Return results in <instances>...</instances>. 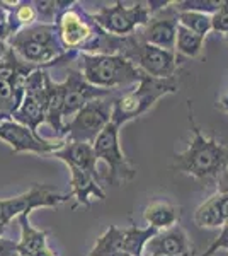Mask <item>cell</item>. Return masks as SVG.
I'll list each match as a JSON object with an SVG mask.
<instances>
[{"instance_id":"1","label":"cell","mask_w":228,"mask_h":256,"mask_svg":"<svg viewBox=\"0 0 228 256\" xmlns=\"http://www.w3.org/2000/svg\"><path fill=\"white\" fill-rule=\"evenodd\" d=\"M186 106H188V122L193 132V138L186 150L174 154L171 169L198 181L217 180L228 168V146L213 137H206L196 123L191 99H188Z\"/></svg>"},{"instance_id":"2","label":"cell","mask_w":228,"mask_h":256,"mask_svg":"<svg viewBox=\"0 0 228 256\" xmlns=\"http://www.w3.org/2000/svg\"><path fill=\"white\" fill-rule=\"evenodd\" d=\"M53 158L63 160L70 171V198H75L77 205L90 207L92 198L104 200L106 192L102 190L97 172V158L90 144L67 142L53 154Z\"/></svg>"},{"instance_id":"3","label":"cell","mask_w":228,"mask_h":256,"mask_svg":"<svg viewBox=\"0 0 228 256\" xmlns=\"http://www.w3.org/2000/svg\"><path fill=\"white\" fill-rule=\"evenodd\" d=\"M9 46L22 58L24 64L32 67L36 65L38 68L51 67L61 60H72L77 56V53L65 52L60 44L55 24L36 22L34 26L20 30L9 38Z\"/></svg>"},{"instance_id":"4","label":"cell","mask_w":228,"mask_h":256,"mask_svg":"<svg viewBox=\"0 0 228 256\" xmlns=\"http://www.w3.org/2000/svg\"><path fill=\"white\" fill-rule=\"evenodd\" d=\"M78 65L90 86L104 90L138 84L143 76L121 53H78Z\"/></svg>"},{"instance_id":"5","label":"cell","mask_w":228,"mask_h":256,"mask_svg":"<svg viewBox=\"0 0 228 256\" xmlns=\"http://www.w3.org/2000/svg\"><path fill=\"white\" fill-rule=\"evenodd\" d=\"M179 90V82L176 77L172 79H153L150 76H142L135 89L114 98L111 122L121 128L124 123L142 116L150 111L160 98L174 94Z\"/></svg>"},{"instance_id":"6","label":"cell","mask_w":228,"mask_h":256,"mask_svg":"<svg viewBox=\"0 0 228 256\" xmlns=\"http://www.w3.org/2000/svg\"><path fill=\"white\" fill-rule=\"evenodd\" d=\"M101 31L114 38H128L142 30L152 18L150 2H116L90 14Z\"/></svg>"},{"instance_id":"7","label":"cell","mask_w":228,"mask_h":256,"mask_svg":"<svg viewBox=\"0 0 228 256\" xmlns=\"http://www.w3.org/2000/svg\"><path fill=\"white\" fill-rule=\"evenodd\" d=\"M119 53L126 56L140 72L153 79H172L179 68L176 52L145 43L136 34L123 38Z\"/></svg>"},{"instance_id":"8","label":"cell","mask_w":228,"mask_h":256,"mask_svg":"<svg viewBox=\"0 0 228 256\" xmlns=\"http://www.w3.org/2000/svg\"><path fill=\"white\" fill-rule=\"evenodd\" d=\"M114 98L109 96L90 101L75 116L65 122V140L77 144H90L109 125Z\"/></svg>"},{"instance_id":"9","label":"cell","mask_w":228,"mask_h":256,"mask_svg":"<svg viewBox=\"0 0 228 256\" xmlns=\"http://www.w3.org/2000/svg\"><path fill=\"white\" fill-rule=\"evenodd\" d=\"M92 148L97 160H104L109 168L106 180L113 186H121L126 181H131L136 176V169L130 159L124 156L121 144H119V126L109 122L104 130L94 140Z\"/></svg>"},{"instance_id":"10","label":"cell","mask_w":228,"mask_h":256,"mask_svg":"<svg viewBox=\"0 0 228 256\" xmlns=\"http://www.w3.org/2000/svg\"><path fill=\"white\" fill-rule=\"evenodd\" d=\"M68 200V193H60L51 184L34 183L22 195L0 200V220L7 227L12 218H17L22 214L29 216L34 208H53Z\"/></svg>"},{"instance_id":"11","label":"cell","mask_w":228,"mask_h":256,"mask_svg":"<svg viewBox=\"0 0 228 256\" xmlns=\"http://www.w3.org/2000/svg\"><path fill=\"white\" fill-rule=\"evenodd\" d=\"M0 140L9 144L15 154L19 152H32L38 156H53L58 148L65 146V138L46 140L32 134L27 126L14 122L10 114L0 113Z\"/></svg>"},{"instance_id":"12","label":"cell","mask_w":228,"mask_h":256,"mask_svg":"<svg viewBox=\"0 0 228 256\" xmlns=\"http://www.w3.org/2000/svg\"><path fill=\"white\" fill-rule=\"evenodd\" d=\"M44 76L46 70L36 68L26 79L24 98L19 108L10 114L14 122L27 126L32 134L38 135V126L44 123Z\"/></svg>"},{"instance_id":"13","label":"cell","mask_w":228,"mask_h":256,"mask_svg":"<svg viewBox=\"0 0 228 256\" xmlns=\"http://www.w3.org/2000/svg\"><path fill=\"white\" fill-rule=\"evenodd\" d=\"M177 26H179V14L172 7V2H165L159 10L153 12L150 20L135 34L148 44L176 52Z\"/></svg>"},{"instance_id":"14","label":"cell","mask_w":228,"mask_h":256,"mask_svg":"<svg viewBox=\"0 0 228 256\" xmlns=\"http://www.w3.org/2000/svg\"><path fill=\"white\" fill-rule=\"evenodd\" d=\"M63 84H65V101H63L65 122H68L72 116H75L78 111L89 104L90 101L107 98L113 94V90L97 89L94 86H90L84 79V76H82V72L78 68H68Z\"/></svg>"},{"instance_id":"15","label":"cell","mask_w":228,"mask_h":256,"mask_svg":"<svg viewBox=\"0 0 228 256\" xmlns=\"http://www.w3.org/2000/svg\"><path fill=\"white\" fill-rule=\"evenodd\" d=\"M65 84L55 82L46 72L44 76V123L55 130L56 137L65 138V120H63Z\"/></svg>"},{"instance_id":"16","label":"cell","mask_w":228,"mask_h":256,"mask_svg":"<svg viewBox=\"0 0 228 256\" xmlns=\"http://www.w3.org/2000/svg\"><path fill=\"white\" fill-rule=\"evenodd\" d=\"M145 253H164L171 256H186L193 254L191 239L181 226H174L171 229L160 230L148 241Z\"/></svg>"},{"instance_id":"17","label":"cell","mask_w":228,"mask_h":256,"mask_svg":"<svg viewBox=\"0 0 228 256\" xmlns=\"http://www.w3.org/2000/svg\"><path fill=\"white\" fill-rule=\"evenodd\" d=\"M194 222L201 229H220L228 222V195L213 193L194 212Z\"/></svg>"},{"instance_id":"18","label":"cell","mask_w":228,"mask_h":256,"mask_svg":"<svg viewBox=\"0 0 228 256\" xmlns=\"http://www.w3.org/2000/svg\"><path fill=\"white\" fill-rule=\"evenodd\" d=\"M20 226V239L17 241L19 256H38L48 250V230H41L31 226L27 214L17 217Z\"/></svg>"},{"instance_id":"19","label":"cell","mask_w":228,"mask_h":256,"mask_svg":"<svg viewBox=\"0 0 228 256\" xmlns=\"http://www.w3.org/2000/svg\"><path fill=\"white\" fill-rule=\"evenodd\" d=\"M143 217L148 222V226L160 232V230L171 229V227L179 224L181 207L174 205L169 200H155L145 208Z\"/></svg>"},{"instance_id":"20","label":"cell","mask_w":228,"mask_h":256,"mask_svg":"<svg viewBox=\"0 0 228 256\" xmlns=\"http://www.w3.org/2000/svg\"><path fill=\"white\" fill-rule=\"evenodd\" d=\"M159 232L153 227H136L131 226L128 229H123V248L124 254L128 256H143L145 248H147L148 241Z\"/></svg>"},{"instance_id":"21","label":"cell","mask_w":228,"mask_h":256,"mask_svg":"<svg viewBox=\"0 0 228 256\" xmlns=\"http://www.w3.org/2000/svg\"><path fill=\"white\" fill-rule=\"evenodd\" d=\"M123 229L109 226L107 230L95 241L89 256H128L123 248Z\"/></svg>"},{"instance_id":"22","label":"cell","mask_w":228,"mask_h":256,"mask_svg":"<svg viewBox=\"0 0 228 256\" xmlns=\"http://www.w3.org/2000/svg\"><path fill=\"white\" fill-rule=\"evenodd\" d=\"M203 46H205V38L194 34L193 31L186 30L184 26H177L176 34V52L181 55L188 56V58H198L203 53Z\"/></svg>"},{"instance_id":"23","label":"cell","mask_w":228,"mask_h":256,"mask_svg":"<svg viewBox=\"0 0 228 256\" xmlns=\"http://www.w3.org/2000/svg\"><path fill=\"white\" fill-rule=\"evenodd\" d=\"M179 14V24L184 26L186 30L193 31L194 34L206 38V34L211 31V16L201 14V12H177Z\"/></svg>"},{"instance_id":"24","label":"cell","mask_w":228,"mask_h":256,"mask_svg":"<svg viewBox=\"0 0 228 256\" xmlns=\"http://www.w3.org/2000/svg\"><path fill=\"white\" fill-rule=\"evenodd\" d=\"M223 0H181V2H172V7L177 12H201V14L213 16L220 10Z\"/></svg>"},{"instance_id":"25","label":"cell","mask_w":228,"mask_h":256,"mask_svg":"<svg viewBox=\"0 0 228 256\" xmlns=\"http://www.w3.org/2000/svg\"><path fill=\"white\" fill-rule=\"evenodd\" d=\"M211 30L222 34H228V10L223 7V4L220 10L211 16Z\"/></svg>"},{"instance_id":"26","label":"cell","mask_w":228,"mask_h":256,"mask_svg":"<svg viewBox=\"0 0 228 256\" xmlns=\"http://www.w3.org/2000/svg\"><path fill=\"white\" fill-rule=\"evenodd\" d=\"M218 250H227L228 251V226L222 227V232H220V236L215 239V241L210 244L208 250H206L205 253L200 254V256H213Z\"/></svg>"},{"instance_id":"27","label":"cell","mask_w":228,"mask_h":256,"mask_svg":"<svg viewBox=\"0 0 228 256\" xmlns=\"http://www.w3.org/2000/svg\"><path fill=\"white\" fill-rule=\"evenodd\" d=\"M0 256H19L17 242L5 238H0Z\"/></svg>"},{"instance_id":"28","label":"cell","mask_w":228,"mask_h":256,"mask_svg":"<svg viewBox=\"0 0 228 256\" xmlns=\"http://www.w3.org/2000/svg\"><path fill=\"white\" fill-rule=\"evenodd\" d=\"M217 183H218L217 192L225 193V195H228V168L222 172V174H220V176L217 178Z\"/></svg>"},{"instance_id":"29","label":"cell","mask_w":228,"mask_h":256,"mask_svg":"<svg viewBox=\"0 0 228 256\" xmlns=\"http://www.w3.org/2000/svg\"><path fill=\"white\" fill-rule=\"evenodd\" d=\"M220 108L225 110L228 113V94H225V96L222 98V101H220Z\"/></svg>"},{"instance_id":"30","label":"cell","mask_w":228,"mask_h":256,"mask_svg":"<svg viewBox=\"0 0 228 256\" xmlns=\"http://www.w3.org/2000/svg\"><path fill=\"white\" fill-rule=\"evenodd\" d=\"M38 256H58V254L55 253V251L51 250V248H48L46 251H43V253H41V254H38Z\"/></svg>"},{"instance_id":"31","label":"cell","mask_w":228,"mask_h":256,"mask_svg":"<svg viewBox=\"0 0 228 256\" xmlns=\"http://www.w3.org/2000/svg\"><path fill=\"white\" fill-rule=\"evenodd\" d=\"M148 256H171V254H164V253H153V254H148ZM186 256H193V254H186Z\"/></svg>"},{"instance_id":"32","label":"cell","mask_w":228,"mask_h":256,"mask_svg":"<svg viewBox=\"0 0 228 256\" xmlns=\"http://www.w3.org/2000/svg\"><path fill=\"white\" fill-rule=\"evenodd\" d=\"M3 232H5V227L0 224V238H2V234H3Z\"/></svg>"},{"instance_id":"33","label":"cell","mask_w":228,"mask_h":256,"mask_svg":"<svg viewBox=\"0 0 228 256\" xmlns=\"http://www.w3.org/2000/svg\"><path fill=\"white\" fill-rule=\"evenodd\" d=\"M223 7H225V9L228 10V0H223Z\"/></svg>"},{"instance_id":"34","label":"cell","mask_w":228,"mask_h":256,"mask_svg":"<svg viewBox=\"0 0 228 256\" xmlns=\"http://www.w3.org/2000/svg\"><path fill=\"white\" fill-rule=\"evenodd\" d=\"M225 40H227V41H228V34H225Z\"/></svg>"},{"instance_id":"35","label":"cell","mask_w":228,"mask_h":256,"mask_svg":"<svg viewBox=\"0 0 228 256\" xmlns=\"http://www.w3.org/2000/svg\"><path fill=\"white\" fill-rule=\"evenodd\" d=\"M227 226H228V222H227Z\"/></svg>"}]
</instances>
